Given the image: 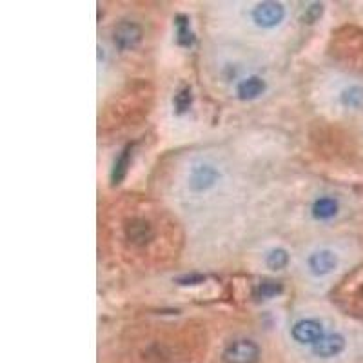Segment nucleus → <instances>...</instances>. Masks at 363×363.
Returning a JSON list of instances; mask_svg holds the SVG:
<instances>
[{"label": "nucleus", "instance_id": "f257e3e1", "mask_svg": "<svg viewBox=\"0 0 363 363\" xmlns=\"http://www.w3.org/2000/svg\"><path fill=\"white\" fill-rule=\"evenodd\" d=\"M333 300L347 311V314H356L363 318V265L351 272L333 293Z\"/></svg>", "mask_w": 363, "mask_h": 363}, {"label": "nucleus", "instance_id": "f03ea898", "mask_svg": "<svg viewBox=\"0 0 363 363\" xmlns=\"http://www.w3.org/2000/svg\"><path fill=\"white\" fill-rule=\"evenodd\" d=\"M124 236L133 247H145L153 242L157 231H155L151 220L144 218V216H131L124 223Z\"/></svg>", "mask_w": 363, "mask_h": 363}, {"label": "nucleus", "instance_id": "7ed1b4c3", "mask_svg": "<svg viewBox=\"0 0 363 363\" xmlns=\"http://www.w3.org/2000/svg\"><path fill=\"white\" fill-rule=\"evenodd\" d=\"M222 358L225 363H256L260 358V347L251 340H238L227 345Z\"/></svg>", "mask_w": 363, "mask_h": 363}, {"label": "nucleus", "instance_id": "20e7f679", "mask_svg": "<svg viewBox=\"0 0 363 363\" xmlns=\"http://www.w3.org/2000/svg\"><path fill=\"white\" fill-rule=\"evenodd\" d=\"M142 40V28L133 21H122L113 29V42L120 51H129Z\"/></svg>", "mask_w": 363, "mask_h": 363}, {"label": "nucleus", "instance_id": "39448f33", "mask_svg": "<svg viewBox=\"0 0 363 363\" xmlns=\"http://www.w3.org/2000/svg\"><path fill=\"white\" fill-rule=\"evenodd\" d=\"M285 17V8L280 2H262V4L256 6L252 9V21L256 22V26L260 28H274V26L280 24Z\"/></svg>", "mask_w": 363, "mask_h": 363}, {"label": "nucleus", "instance_id": "423d86ee", "mask_svg": "<svg viewBox=\"0 0 363 363\" xmlns=\"http://www.w3.org/2000/svg\"><path fill=\"white\" fill-rule=\"evenodd\" d=\"M220 173L209 164H199L194 165L189 173V187L194 193H206V191L213 189L218 182Z\"/></svg>", "mask_w": 363, "mask_h": 363}, {"label": "nucleus", "instance_id": "0eeeda50", "mask_svg": "<svg viewBox=\"0 0 363 363\" xmlns=\"http://www.w3.org/2000/svg\"><path fill=\"white\" fill-rule=\"evenodd\" d=\"M291 335H293L294 342L301 343V345H314L320 340L323 338V329L322 323L316 322V320H300L293 325V330H291Z\"/></svg>", "mask_w": 363, "mask_h": 363}, {"label": "nucleus", "instance_id": "6e6552de", "mask_svg": "<svg viewBox=\"0 0 363 363\" xmlns=\"http://www.w3.org/2000/svg\"><path fill=\"white\" fill-rule=\"evenodd\" d=\"M343 349H345V338L338 333H333V335H325L320 342L314 343L313 354L318 356V358L329 359L342 354Z\"/></svg>", "mask_w": 363, "mask_h": 363}, {"label": "nucleus", "instance_id": "1a4fd4ad", "mask_svg": "<svg viewBox=\"0 0 363 363\" xmlns=\"http://www.w3.org/2000/svg\"><path fill=\"white\" fill-rule=\"evenodd\" d=\"M307 264H309V269L313 274H316V277H325V274L335 271L336 265H338V258L329 249H322V251L313 252L309 256Z\"/></svg>", "mask_w": 363, "mask_h": 363}, {"label": "nucleus", "instance_id": "9d476101", "mask_svg": "<svg viewBox=\"0 0 363 363\" xmlns=\"http://www.w3.org/2000/svg\"><path fill=\"white\" fill-rule=\"evenodd\" d=\"M264 91H265V82L260 79V77H249V79H244L238 86H236V95H238L242 100L258 99Z\"/></svg>", "mask_w": 363, "mask_h": 363}, {"label": "nucleus", "instance_id": "9b49d317", "mask_svg": "<svg viewBox=\"0 0 363 363\" xmlns=\"http://www.w3.org/2000/svg\"><path fill=\"white\" fill-rule=\"evenodd\" d=\"M131 155H133V145L129 144L125 145V147L120 151L118 157H116L115 165H113V171H111L113 186H118L120 182L125 178V174H128L129 164H131Z\"/></svg>", "mask_w": 363, "mask_h": 363}, {"label": "nucleus", "instance_id": "f8f14e48", "mask_svg": "<svg viewBox=\"0 0 363 363\" xmlns=\"http://www.w3.org/2000/svg\"><path fill=\"white\" fill-rule=\"evenodd\" d=\"M338 213V202L330 196H322L313 203V216L316 220H329Z\"/></svg>", "mask_w": 363, "mask_h": 363}, {"label": "nucleus", "instance_id": "ddd939ff", "mask_svg": "<svg viewBox=\"0 0 363 363\" xmlns=\"http://www.w3.org/2000/svg\"><path fill=\"white\" fill-rule=\"evenodd\" d=\"M174 28H177V42L184 48H191L194 44V35L189 28V18L186 15H178L174 18Z\"/></svg>", "mask_w": 363, "mask_h": 363}, {"label": "nucleus", "instance_id": "4468645a", "mask_svg": "<svg viewBox=\"0 0 363 363\" xmlns=\"http://www.w3.org/2000/svg\"><path fill=\"white\" fill-rule=\"evenodd\" d=\"M340 100L345 108H362L363 106V87L359 86H351L347 87V89L342 91V95H340Z\"/></svg>", "mask_w": 363, "mask_h": 363}, {"label": "nucleus", "instance_id": "2eb2a0df", "mask_svg": "<svg viewBox=\"0 0 363 363\" xmlns=\"http://www.w3.org/2000/svg\"><path fill=\"white\" fill-rule=\"evenodd\" d=\"M173 104L178 115H184V113L189 111L191 104H193V93H191V87H182L177 95H174Z\"/></svg>", "mask_w": 363, "mask_h": 363}, {"label": "nucleus", "instance_id": "dca6fc26", "mask_svg": "<svg viewBox=\"0 0 363 363\" xmlns=\"http://www.w3.org/2000/svg\"><path fill=\"white\" fill-rule=\"evenodd\" d=\"M265 262H267L269 267L278 271V269H284L285 265H287V262H289V255H287L285 249H272V251L267 255V258H265Z\"/></svg>", "mask_w": 363, "mask_h": 363}, {"label": "nucleus", "instance_id": "f3484780", "mask_svg": "<svg viewBox=\"0 0 363 363\" xmlns=\"http://www.w3.org/2000/svg\"><path fill=\"white\" fill-rule=\"evenodd\" d=\"M281 293V284H278V281H262L258 287H256V296L258 298H265V300H269V298H274L277 294Z\"/></svg>", "mask_w": 363, "mask_h": 363}, {"label": "nucleus", "instance_id": "a211bd4d", "mask_svg": "<svg viewBox=\"0 0 363 363\" xmlns=\"http://www.w3.org/2000/svg\"><path fill=\"white\" fill-rule=\"evenodd\" d=\"M323 13V6L318 4V2H314V4H311L309 8H306V11H303V22H307V24H313V22H316L318 18L322 17Z\"/></svg>", "mask_w": 363, "mask_h": 363}, {"label": "nucleus", "instance_id": "6ab92c4d", "mask_svg": "<svg viewBox=\"0 0 363 363\" xmlns=\"http://www.w3.org/2000/svg\"><path fill=\"white\" fill-rule=\"evenodd\" d=\"M202 281H203V277H200V274H191V277H182L180 280H178V284L194 285V284H202Z\"/></svg>", "mask_w": 363, "mask_h": 363}]
</instances>
